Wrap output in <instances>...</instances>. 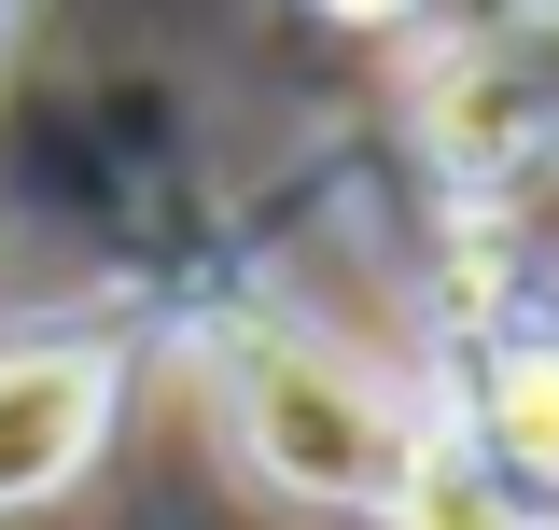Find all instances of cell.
<instances>
[{
    "instance_id": "cell-1",
    "label": "cell",
    "mask_w": 559,
    "mask_h": 530,
    "mask_svg": "<svg viewBox=\"0 0 559 530\" xmlns=\"http://www.w3.org/2000/svg\"><path fill=\"white\" fill-rule=\"evenodd\" d=\"M210 419H224L238 474L280 489V503H308V517H378L406 447H419V405L364 349L280 322V308L210 322Z\"/></svg>"
},
{
    "instance_id": "cell-2",
    "label": "cell",
    "mask_w": 559,
    "mask_h": 530,
    "mask_svg": "<svg viewBox=\"0 0 559 530\" xmlns=\"http://www.w3.org/2000/svg\"><path fill=\"white\" fill-rule=\"evenodd\" d=\"M127 419V335L57 322V335H0V530L43 517L57 489H84V461Z\"/></svg>"
},
{
    "instance_id": "cell-3",
    "label": "cell",
    "mask_w": 559,
    "mask_h": 530,
    "mask_svg": "<svg viewBox=\"0 0 559 530\" xmlns=\"http://www.w3.org/2000/svg\"><path fill=\"white\" fill-rule=\"evenodd\" d=\"M448 419H462V433H476L532 503H559V322L476 335V363H462V405H448Z\"/></svg>"
},
{
    "instance_id": "cell-4",
    "label": "cell",
    "mask_w": 559,
    "mask_h": 530,
    "mask_svg": "<svg viewBox=\"0 0 559 530\" xmlns=\"http://www.w3.org/2000/svg\"><path fill=\"white\" fill-rule=\"evenodd\" d=\"M378 517H392V530H546V503L489 461L448 405H419V447H406V474H392Z\"/></svg>"
},
{
    "instance_id": "cell-5",
    "label": "cell",
    "mask_w": 559,
    "mask_h": 530,
    "mask_svg": "<svg viewBox=\"0 0 559 530\" xmlns=\"http://www.w3.org/2000/svg\"><path fill=\"white\" fill-rule=\"evenodd\" d=\"M308 14H336V28H419L433 0H308Z\"/></svg>"
},
{
    "instance_id": "cell-6",
    "label": "cell",
    "mask_w": 559,
    "mask_h": 530,
    "mask_svg": "<svg viewBox=\"0 0 559 530\" xmlns=\"http://www.w3.org/2000/svg\"><path fill=\"white\" fill-rule=\"evenodd\" d=\"M0 28H14V0H0Z\"/></svg>"
},
{
    "instance_id": "cell-7",
    "label": "cell",
    "mask_w": 559,
    "mask_h": 530,
    "mask_svg": "<svg viewBox=\"0 0 559 530\" xmlns=\"http://www.w3.org/2000/svg\"><path fill=\"white\" fill-rule=\"evenodd\" d=\"M546 530H559V503H546Z\"/></svg>"
}]
</instances>
